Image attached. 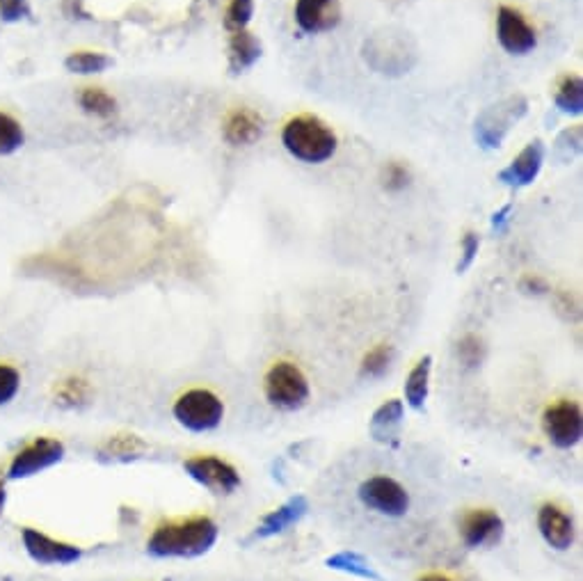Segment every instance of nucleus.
I'll return each mask as SVG.
<instances>
[{
    "mask_svg": "<svg viewBox=\"0 0 583 581\" xmlns=\"http://www.w3.org/2000/svg\"><path fill=\"white\" fill-rule=\"evenodd\" d=\"M21 376L14 366L0 364V405H7L19 394Z\"/></svg>",
    "mask_w": 583,
    "mask_h": 581,
    "instance_id": "33",
    "label": "nucleus"
},
{
    "mask_svg": "<svg viewBox=\"0 0 583 581\" xmlns=\"http://www.w3.org/2000/svg\"><path fill=\"white\" fill-rule=\"evenodd\" d=\"M522 289L526 293H545V291H549L547 284L542 282L540 277H524V280H522Z\"/></svg>",
    "mask_w": 583,
    "mask_h": 581,
    "instance_id": "36",
    "label": "nucleus"
},
{
    "mask_svg": "<svg viewBox=\"0 0 583 581\" xmlns=\"http://www.w3.org/2000/svg\"><path fill=\"white\" fill-rule=\"evenodd\" d=\"M307 511H309L307 497L295 495V497H291L289 501H286V504L275 508L273 513H268L266 517H263L254 536H257V538L279 536V533H284L286 529H291L293 524H298L302 517L307 515Z\"/></svg>",
    "mask_w": 583,
    "mask_h": 581,
    "instance_id": "18",
    "label": "nucleus"
},
{
    "mask_svg": "<svg viewBox=\"0 0 583 581\" xmlns=\"http://www.w3.org/2000/svg\"><path fill=\"white\" fill-rule=\"evenodd\" d=\"M222 135L231 147L254 145L263 135V119L250 108H236L222 126Z\"/></svg>",
    "mask_w": 583,
    "mask_h": 581,
    "instance_id": "17",
    "label": "nucleus"
},
{
    "mask_svg": "<svg viewBox=\"0 0 583 581\" xmlns=\"http://www.w3.org/2000/svg\"><path fill=\"white\" fill-rule=\"evenodd\" d=\"M503 531H506V524H503L501 515L494 511H471L465 520H462V540L471 549L478 547H492L497 545L503 538Z\"/></svg>",
    "mask_w": 583,
    "mask_h": 581,
    "instance_id": "14",
    "label": "nucleus"
},
{
    "mask_svg": "<svg viewBox=\"0 0 583 581\" xmlns=\"http://www.w3.org/2000/svg\"><path fill=\"white\" fill-rule=\"evenodd\" d=\"M65 67L71 74L78 76H92V74H101L110 67V58L103 53H92V51H78L71 53L65 60Z\"/></svg>",
    "mask_w": 583,
    "mask_h": 581,
    "instance_id": "28",
    "label": "nucleus"
},
{
    "mask_svg": "<svg viewBox=\"0 0 583 581\" xmlns=\"http://www.w3.org/2000/svg\"><path fill=\"white\" fill-rule=\"evenodd\" d=\"M510 211H513V204H506L499 213H494L492 216V227L497 229V232H506V220Z\"/></svg>",
    "mask_w": 583,
    "mask_h": 581,
    "instance_id": "37",
    "label": "nucleus"
},
{
    "mask_svg": "<svg viewBox=\"0 0 583 581\" xmlns=\"http://www.w3.org/2000/svg\"><path fill=\"white\" fill-rule=\"evenodd\" d=\"M478 248H481V238L474 232H467L465 238H462V257H460V264H458V273H465V270L471 268L474 264Z\"/></svg>",
    "mask_w": 583,
    "mask_h": 581,
    "instance_id": "34",
    "label": "nucleus"
},
{
    "mask_svg": "<svg viewBox=\"0 0 583 581\" xmlns=\"http://www.w3.org/2000/svg\"><path fill=\"white\" fill-rule=\"evenodd\" d=\"M391 362H394V348L382 344L369 350L362 362V376L364 378H382L389 371Z\"/></svg>",
    "mask_w": 583,
    "mask_h": 581,
    "instance_id": "29",
    "label": "nucleus"
},
{
    "mask_svg": "<svg viewBox=\"0 0 583 581\" xmlns=\"http://www.w3.org/2000/svg\"><path fill=\"white\" fill-rule=\"evenodd\" d=\"M403 417H405L403 401L391 399L385 405H380L371 419V433H373L375 440L389 442L391 437L398 433V428H401Z\"/></svg>",
    "mask_w": 583,
    "mask_h": 581,
    "instance_id": "21",
    "label": "nucleus"
},
{
    "mask_svg": "<svg viewBox=\"0 0 583 581\" xmlns=\"http://www.w3.org/2000/svg\"><path fill=\"white\" fill-rule=\"evenodd\" d=\"M542 428H545L551 444L558 449L577 447L583 437V415L581 408L574 401H561L547 408L542 417Z\"/></svg>",
    "mask_w": 583,
    "mask_h": 581,
    "instance_id": "8",
    "label": "nucleus"
},
{
    "mask_svg": "<svg viewBox=\"0 0 583 581\" xmlns=\"http://www.w3.org/2000/svg\"><path fill=\"white\" fill-rule=\"evenodd\" d=\"M5 499H7V495H5V485H3V481H0V515H3V508H5Z\"/></svg>",
    "mask_w": 583,
    "mask_h": 581,
    "instance_id": "39",
    "label": "nucleus"
},
{
    "mask_svg": "<svg viewBox=\"0 0 583 581\" xmlns=\"http://www.w3.org/2000/svg\"><path fill=\"white\" fill-rule=\"evenodd\" d=\"M295 23L302 33H330L341 23L339 0H295Z\"/></svg>",
    "mask_w": 583,
    "mask_h": 581,
    "instance_id": "13",
    "label": "nucleus"
},
{
    "mask_svg": "<svg viewBox=\"0 0 583 581\" xmlns=\"http://www.w3.org/2000/svg\"><path fill=\"white\" fill-rule=\"evenodd\" d=\"M90 396L92 387L83 378H67L55 387V403L62 408H81V405L90 403Z\"/></svg>",
    "mask_w": 583,
    "mask_h": 581,
    "instance_id": "25",
    "label": "nucleus"
},
{
    "mask_svg": "<svg viewBox=\"0 0 583 581\" xmlns=\"http://www.w3.org/2000/svg\"><path fill=\"white\" fill-rule=\"evenodd\" d=\"M282 145L293 158L302 163H325L337 154L339 140L323 119L314 115H298L286 122L282 131Z\"/></svg>",
    "mask_w": 583,
    "mask_h": 581,
    "instance_id": "2",
    "label": "nucleus"
},
{
    "mask_svg": "<svg viewBox=\"0 0 583 581\" xmlns=\"http://www.w3.org/2000/svg\"><path fill=\"white\" fill-rule=\"evenodd\" d=\"M362 53L366 65L385 76H403L419 60L417 44L401 28H382L373 33L364 42Z\"/></svg>",
    "mask_w": 583,
    "mask_h": 581,
    "instance_id": "3",
    "label": "nucleus"
},
{
    "mask_svg": "<svg viewBox=\"0 0 583 581\" xmlns=\"http://www.w3.org/2000/svg\"><path fill=\"white\" fill-rule=\"evenodd\" d=\"M526 108H529V103H526L524 97H519V94L485 108L478 115L474 129L478 145L483 149H499L510 129L526 115Z\"/></svg>",
    "mask_w": 583,
    "mask_h": 581,
    "instance_id": "5",
    "label": "nucleus"
},
{
    "mask_svg": "<svg viewBox=\"0 0 583 581\" xmlns=\"http://www.w3.org/2000/svg\"><path fill=\"white\" fill-rule=\"evenodd\" d=\"M359 499L371 511L387 517H403L410 508V495L389 476H371L359 485Z\"/></svg>",
    "mask_w": 583,
    "mask_h": 581,
    "instance_id": "7",
    "label": "nucleus"
},
{
    "mask_svg": "<svg viewBox=\"0 0 583 581\" xmlns=\"http://www.w3.org/2000/svg\"><path fill=\"white\" fill-rule=\"evenodd\" d=\"M26 145V131L19 119L0 110V156H12Z\"/></svg>",
    "mask_w": 583,
    "mask_h": 581,
    "instance_id": "27",
    "label": "nucleus"
},
{
    "mask_svg": "<svg viewBox=\"0 0 583 581\" xmlns=\"http://www.w3.org/2000/svg\"><path fill=\"white\" fill-rule=\"evenodd\" d=\"M30 14L28 0H0V19L7 23L21 21Z\"/></svg>",
    "mask_w": 583,
    "mask_h": 581,
    "instance_id": "35",
    "label": "nucleus"
},
{
    "mask_svg": "<svg viewBox=\"0 0 583 581\" xmlns=\"http://www.w3.org/2000/svg\"><path fill=\"white\" fill-rule=\"evenodd\" d=\"M21 538H23V547H26L28 556L39 565H71V563L81 561V556H83V552L78 547L60 543V540H53L37 529H23Z\"/></svg>",
    "mask_w": 583,
    "mask_h": 581,
    "instance_id": "12",
    "label": "nucleus"
},
{
    "mask_svg": "<svg viewBox=\"0 0 583 581\" xmlns=\"http://www.w3.org/2000/svg\"><path fill=\"white\" fill-rule=\"evenodd\" d=\"M78 106L83 108V113L97 119H110L117 115V99L103 87H83L78 92Z\"/></svg>",
    "mask_w": 583,
    "mask_h": 581,
    "instance_id": "22",
    "label": "nucleus"
},
{
    "mask_svg": "<svg viewBox=\"0 0 583 581\" xmlns=\"http://www.w3.org/2000/svg\"><path fill=\"white\" fill-rule=\"evenodd\" d=\"M556 106L567 115H581L583 113V81L581 76H567L563 83L558 85L556 92Z\"/></svg>",
    "mask_w": 583,
    "mask_h": 581,
    "instance_id": "26",
    "label": "nucleus"
},
{
    "mask_svg": "<svg viewBox=\"0 0 583 581\" xmlns=\"http://www.w3.org/2000/svg\"><path fill=\"white\" fill-rule=\"evenodd\" d=\"M538 531L549 547L565 552L574 543V522L554 504H545L538 511Z\"/></svg>",
    "mask_w": 583,
    "mask_h": 581,
    "instance_id": "16",
    "label": "nucleus"
},
{
    "mask_svg": "<svg viewBox=\"0 0 583 581\" xmlns=\"http://www.w3.org/2000/svg\"><path fill=\"white\" fill-rule=\"evenodd\" d=\"M430 371H433V357L426 355L417 362V366H414L405 380V401L414 410H421L428 401Z\"/></svg>",
    "mask_w": 583,
    "mask_h": 581,
    "instance_id": "20",
    "label": "nucleus"
},
{
    "mask_svg": "<svg viewBox=\"0 0 583 581\" xmlns=\"http://www.w3.org/2000/svg\"><path fill=\"white\" fill-rule=\"evenodd\" d=\"M261 42L257 35H252L250 30H236L229 37V69L234 74H243L245 69L254 67V62L261 58Z\"/></svg>",
    "mask_w": 583,
    "mask_h": 581,
    "instance_id": "19",
    "label": "nucleus"
},
{
    "mask_svg": "<svg viewBox=\"0 0 583 581\" xmlns=\"http://www.w3.org/2000/svg\"><path fill=\"white\" fill-rule=\"evenodd\" d=\"M419 581H453V579L444 577V575H426V577H421Z\"/></svg>",
    "mask_w": 583,
    "mask_h": 581,
    "instance_id": "38",
    "label": "nucleus"
},
{
    "mask_svg": "<svg viewBox=\"0 0 583 581\" xmlns=\"http://www.w3.org/2000/svg\"><path fill=\"white\" fill-rule=\"evenodd\" d=\"M380 181H382V186H385V190H389V193H401V190L410 186L412 174H410V170H407V165L391 161L382 167Z\"/></svg>",
    "mask_w": 583,
    "mask_h": 581,
    "instance_id": "30",
    "label": "nucleus"
},
{
    "mask_svg": "<svg viewBox=\"0 0 583 581\" xmlns=\"http://www.w3.org/2000/svg\"><path fill=\"white\" fill-rule=\"evenodd\" d=\"M218 533V524L204 515L165 522L151 533L147 552L156 559H195L211 552L218 543Z\"/></svg>",
    "mask_w": 583,
    "mask_h": 581,
    "instance_id": "1",
    "label": "nucleus"
},
{
    "mask_svg": "<svg viewBox=\"0 0 583 581\" xmlns=\"http://www.w3.org/2000/svg\"><path fill=\"white\" fill-rule=\"evenodd\" d=\"M254 14V0H231L225 14V26L231 33L236 30H245L247 23L252 21Z\"/></svg>",
    "mask_w": 583,
    "mask_h": 581,
    "instance_id": "31",
    "label": "nucleus"
},
{
    "mask_svg": "<svg viewBox=\"0 0 583 581\" xmlns=\"http://www.w3.org/2000/svg\"><path fill=\"white\" fill-rule=\"evenodd\" d=\"M62 458H65V444L51 440V437H37L35 442H30L26 449H21L14 456L7 474L14 481L28 479V476H35L44 472V469L58 465Z\"/></svg>",
    "mask_w": 583,
    "mask_h": 581,
    "instance_id": "10",
    "label": "nucleus"
},
{
    "mask_svg": "<svg viewBox=\"0 0 583 581\" xmlns=\"http://www.w3.org/2000/svg\"><path fill=\"white\" fill-rule=\"evenodd\" d=\"M458 357L460 362L469 366V369H476V366H481L485 360V346L483 341L476 337V334H467L465 339L458 344Z\"/></svg>",
    "mask_w": 583,
    "mask_h": 581,
    "instance_id": "32",
    "label": "nucleus"
},
{
    "mask_svg": "<svg viewBox=\"0 0 583 581\" xmlns=\"http://www.w3.org/2000/svg\"><path fill=\"white\" fill-rule=\"evenodd\" d=\"M188 476L204 488H209L215 495H231L241 488V474L234 465L215 456H197L183 463Z\"/></svg>",
    "mask_w": 583,
    "mask_h": 581,
    "instance_id": "9",
    "label": "nucleus"
},
{
    "mask_svg": "<svg viewBox=\"0 0 583 581\" xmlns=\"http://www.w3.org/2000/svg\"><path fill=\"white\" fill-rule=\"evenodd\" d=\"M174 419L188 431L209 433L225 419V405L209 389H190L174 403Z\"/></svg>",
    "mask_w": 583,
    "mask_h": 581,
    "instance_id": "6",
    "label": "nucleus"
},
{
    "mask_svg": "<svg viewBox=\"0 0 583 581\" xmlns=\"http://www.w3.org/2000/svg\"><path fill=\"white\" fill-rule=\"evenodd\" d=\"M542 163H545V145H542L540 140H533L519 151L506 170L499 172V181L513 188L531 186V183L538 179Z\"/></svg>",
    "mask_w": 583,
    "mask_h": 581,
    "instance_id": "15",
    "label": "nucleus"
},
{
    "mask_svg": "<svg viewBox=\"0 0 583 581\" xmlns=\"http://www.w3.org/2000/svg\"><path fill=\"white\" fill-rule=\"evenodd\" d=\"M330 565L332 570H341V572H348V575H355L359 579H369V581H382V577L378 572L373 570V565L364 559L362 554H355V552H339L330 556V559L325 561Z\"/></svg>",
    "mask_w": 583,
    "mask_h": 581,
    "instance_id": "24",
    "label": "nucleus"
},
{
    "mask_svg": "<svg viewBox=\"0 0 583 581\" xmlns=\"http://www.w3.org/2000/svg\"><path fill=\"white\" fill-rule=\"evenodd\" d=\"M497 39L501 49L510 55H529L538 46V37L529 21L508 5H501L497 12Z\"/></svg>",
    "mask_w": 583,
    "mask_h": 581,
    "instance_id": "11",
    "label": "nucleus"
},
{
    "mask_svg": "<svg viewBox=\"0 0 583 581\" xmlns=\"http://www.w3.org/2000/svg\"><path fill=\"white\" fill-rule=\"evenodd\" d=\"M147 451V444L138 435H115L99 449L101 460H133L140 458V453Z\"/></svg>",
    "mask_w": 583,
    "mask_h": 581,
    "instance_id": "23",
    "label": "nucleus"
},
{
    "mask_svg": "<svg viewBox=\"0 0 583 581\" xmlns=\"http://www.w3.org/2000/svg\"><path fill=\"white\" fill-rule=\"evenodd\" d=\"M266 399L277 410L295 412L305 408L309 401V382L298 366L291 362H279L266 373Z\"/></svg>",
    "mask_w": 583,
    "mask_h": 581,
    "instance_id": "4",
    "label": "nucleus"
}]
</instances>
